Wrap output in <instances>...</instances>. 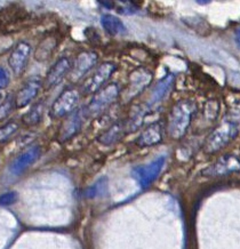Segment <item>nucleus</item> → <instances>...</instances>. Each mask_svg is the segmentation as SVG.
Here are the masks:
<instances>
[{
    "label": "nucleus",
    "mask_w": 240,
    "mask_h": 249,
    "mask_svg": "<svg viewBox=\"0 0 240 249\" xmlns=\"http://www.w3.org/2000/svg\"><path fill=\"white\" fill-rule=\"evenodd\" d=\"M174 80H175V76L173 73H168L162 80L158 81V84L154 86L152 91H151L147 102L143 104L142 107L136 110L134 116L130 118L129 124H128V130L129 132H135L141 124H142L144 117L147 114H149L151 111L154 110V107L159 106L165 100L167 95L169 94L170 89H172Z\"/></svg>",
    "instance_id": "nucleus-1"
},
{
    "label": "nucleus",
    "mask_w": 240,
    "mask_h": 249,
    "mask_svg": "<svg viewBox=\"0 0 240 249\" xmlns=\"http://www.w3.org/2000/svg\"><path fill=\"white\" fill-rule=\"evenodd\" d=\"M196 110V103L191 100H181L172 107L167 121V132L173 140H181L185 135Z\"/></svg>",
    "instance_id": "nucleus-2"
},
{
    "label": "nucleus",
    "mask_w": 240,
    "mask_h": 249,
    "mask_svg": "<svg viewBox=\"0 0 240 249\" xmlns=\"http://www.w3.org/2000/svg\"><path fill=\"white\" fill-rule=\"evenodd\" d=\"M240 130V112L230 113L225 117L218 128L214 129L205 143V151L213 153L228 145Z\"/></svg>",
    "instance_id": "nucleus-3"
},
{
    "label": "nucleus",
    "mask_w": 240,
    "mask_h": 249,
    "mask_svg": "<svg viewBox=\"0 0 240 249\" xmlns=\"http://www.w3.org/2000/svg\"><path fill=\"white\" fill-rule=\"evenodd\" d=\"M119 95L120 88L117 84L112 83L107 85V86L98 90L97 93H95L91 102L88 103L85 113H86V116L91 117L98 116V114H101L103 111L107 110L111 104L116 102Z\"/></svg>",
    "instance_id": "nucleus-4"
},
{
    "label": "nucleus",
    "mask_w": 240,
    "mask_h": 249,
    "mask_svg": "<svg viewBox=\"0 0 240 249\" xmlns=\"http://www.w3.org/2000/svg\"><path fill=\"white\" fill-rule=\"evenodd\" d=\"M79 100H80V94L77 89L65 88L53 103L49 110V116L52 119H61V118L70 116L72 112H74Z\"/></svg>",
    "instance_id": "nucleus-5"
},
{
    "label": "nucleus",
    "mask_w": 240,
    "mask_h": 249,
    "mask_svg": "<svg viewBox=\"0 0 240 249\" xmlns=\"http://www.w3.org/2000/svg\"><path fill=\"white\" fill-rule=\"evenodd\" d=\"M116 69L117 65L112 63V62L102 63L95 70L94 73L90 76V78H87L86 81L83 84V87H81L83 93L86 95L97 93L98 90L103 88L105 83L110 79L111 76L114 73V71H116Z\"/></svg>",
    "instance_id": "nucleus-6"
},
{
    "label": "nucleus",
    "mask_w": 240,
    "mask_h": 249,
    "mask_svg": "<svg viewBox=\"0 0 240 249\" xmlns=\"http://www.w3.org/2000/svg\"><path fill=\"white\" fill-rule=\"evenodd\" d=\"M166 158L164 156L159 157L153 161H151L148 165L137 166L133 169V176L136 179L137 183L141 185V188H147L159 176L164 166H165Z\"/></svg>",
    "instance_id": "nucleus-7"
},
{
    "label": "nucleus",
    "mask_w": 240,
    "mask_h": 249,
    "mask_svg": "<svg viewBox=\"0 0 240 249\" xmlns=\"http://www.w3.org/2000/svg\"><path fill=\"white\" fill-rule=\"evenodd\" d=\"M31 56V46L25 41H19L13 48L8 57V65L16 77L22 76L28 67Z\"/></svg>",
    "instance_id": "nucleus-8"
},
{
    "label": "nucleus",
    "mask_w": 240,
    "mask_h": 249,
    "mask_svg": "<svg viewBox=\"0 0 240 249\" xmlns=\"http://www.w3.org/2000/svg\"><path fill=\"white\" fill-rule=\"evenodd\" d=\"M98 56L94 52H83L75 58L74 63L72 64L70 71V80L72 83H77L86 76L92 69L97 63Z\"/></svg>",
    "instance_id": "nucleus-9"
},
{
    "label": "nucleus",
    "mask_w": 240,
    "mask_h": 249,
    "mask_svg": "<svg viewBox=\"0 0 240 249\" xmlns=\"http://www.w3.org/2000/svg\"><path fill=\"white\" fill-rule=\"evenodd\" d=\"M42 87V83L39 78H31L23 86L19 88L15 96V106L16 109H22V107H28L32 101L36 100L40 93Z\"/></svg>",
    "instance_id": "nucleus-10"
},
{
    "label": "nucleus",
    "mask_w": 240,
    "mask_h": 249,
    "mask_svg": "<svg viewBox=\"0 0 240 249\" xmlns=\"http://www.w3.org/2000/svg\"><path fill=\"white\" fill-rule=\"evenodd\" d=\"M151 80H152V74L146 69H139V70L134 71L130 74L129 84H128L126 93H125L126 101H129L133 97L137 96L140 93H142L149 86Z\"/></svg>",
    "instance_id": "nucleus-11"
},
{
    "label": "nucleus",
    "mask_w": 240,
    "mask_h": 249,
    "mask_svg": "<svg viewBox=\"0 0 240 249\" xmlns=\"http://www.w3.org/2000/svg\"><path fill=\"white\" fill-rule=\"evenodd\" d=\"M41 156V147L39 145H34L29 149H26L24 152L18 155L16 158L13 160L11 166H9V170L13 175L18 176L24 172L30 167L31 165L37 161Z\"/></svg>",
    "instance_id": "nucleus-12"
},
{
    "label": "nucleus",
    "mask_w": 240,
    "mask_h": 249,
    "mask_svg": "<svg viewBox=\"0 0 240 249\" xmlns=\"http://www.w3.org/2000/svg\"><path fill=\"white\" fill-rule=\"evenodd\" d=\"M72 68L71 61L68 57H61L55 62L54 65L49 69L47 76L45 78V87L47 89L56 87L62 83V80L70 73Z\"/></svg>",
    "instance_id": "nucleus-13"
},
{
    "label": "nucleus",
    "mask_w": 240,
    "mask_h": 249,
    "mask_svg": "<svg viewBox=\"0 0 240 249\" xmlns=\"http://www.w3.org/2000/svg\"><path fill=\"white\" fill-rule=\"evenodd\" d=\"M240 170V159L236 156H224L220 158L214 165L209 166L203 174L207 176H222L228 174L239 172Z\"/></svg>",
    "instance_id": "nucleus-14"
},
{
    "label": "nucleus",
    "mask_w": 240,
    "mask_h": 249,
    "mask_svg": "<svg viewBox=\"0 0 240 249\" xmlns=\"http://www.w3.org/2000/svg\"><path fill=\"white\" fill-rule=\"evenodd\" d=\"M85 117H86V113H85V110L83 109L74 111V112H72L68 117V119L64 121L60 132H58V139H60L61 142H65V141L70 140L71 137H74L75 134L79 133V130L81 129V126H83Z\"/></svg>",
    "instance_id": "nucleus-15"
},
{
    "label": "nucleus",
    "mask_w": 240,
    "mask_h": 249,
    "mask_svg": "<svg viewBox=\"0 0 240 249\" xmlns=\"http://www.w3.org/2000/svg\"><path fill=\"white\" fill-rule=\"evenodd\" d=\"M163 140V127L160 123H153L150 126H148L146 129L141 133V135L137 137L136 144L141 147L153 146L162 142Z\"/></svg>",
    "instance_id": "nucleus-16"
},
{
    "label": "nucleus",
    "mask_w": 240,
    "mask_h": 249,
    "mask_svg": "<svg viewBox=\"0 0 240 249\" xmlns=\"http://www.w3.org/2000/svg\"><path fill=\"white\" fill-rule=\"evenodd\" d=\"M101 24L107 34H109L112 37H117V36H123L127 32V29L125 27L124 22L121 21L117 16L107 14L103 15L101 18Z\"/></svg>",
    "instance_id": "nucleus-17"
},
{
    "label": "nucleus",
    "mask_w": 240,
    "mask_h": 249,
    "mask_svg": "<svg viewBox=\"0 0 240 249\" xmlns=\"http://www.w3.org/2000/svg\"><path fill=\"white\" fill-rule=\"evenodd\" d=\"M127 127L125 126L123 121H118V123H114L110 128H108L105 132L102 134V135L98 137L97 141L103 145H111V144L116 143L117 141H119L124 135L125 129Z\"/></svg>",
    "instance_id": "nucleus-18"
},
{
    "label": "nucleus",
    "mask_w": 240,
    "mask_h": 249,
    "mask_svg": "<svg viewBox=\"0 0 240 249\" xmlns=\"http://www.w3.org/2000/svg\"><path fill=\"white\" fill-rule=\"evenodd\" d=\"M45 107H46V104L44 101H39V102L35 103L31 109L29 110L24 116H23L22 118L23 124L29 127L36 126V124H40L45 116Z\"/></svg>",
    "instance_id": "nucleus-19"
},
{
    "label": "nucleus",
    "mask_w": 240,
    "mask_h": 249,
    "mask_svg": "<svg viewBox=\"0 0 240 249\" xmlns=\"http://www.w3.org/2000/svg\"><path fill=\"white\" fill-rule=\"evenodd\" d=\"M101 5L105 6V7H109L108 9H116L118 13L124 15H129V14H134L139 11V7L134 4V2L130 1H117V2H110V1H105V2H100Z\"/></svg>",
    "instance_id": "nucleus-20"
},
{
    "label": "nucleus",
    "mask_w": 240,
    "mask_h": 249,
    "mask_svg": "<svg viewBox=\"0 0 240 249\" xmlns=\"http://www.w3.org/2000/svg\"><path fill=\"white\" fill-rule=\"evenodd\" d=\"M18 128L19 126L16 121H8L4 126L0 127V143H6L11 140Z\"/></svg>",
    "instance_id": "nucleus-21"
},
{
    "label": "nucleus",
    "mask_w": 240,
    "mask_h": 249,
    "mask_svg": "<svg viewBox=\"0 0 240 249\" xmlns=\"http://www.w3.org/2000/svg\"><path fill=\"white\" fill-rule=\"evenodd\" d=\"M14 109H16L15 97L11 94L0 103V121L5 120L6 118L11 116V113L14 111Z\"/></svg>",
    "instance_id": "nucleus-22"
},
{
    "label": "nucleus",
    "mask_w": 240,
    "mask_h": 249,
    "mask_svg": "<svg viewBox=\"0 0 240 249\" xmlns=\"http://www.w3.org/2000/svg\"><path fill=\"white\" fill-rule=\"evenodd\" d=\"M54 44H53L51 39H47V40H45L44 42H41L40 45H39V47L37 49V52H36V58H39V56L41 55V61H45L47 60L49 57V55H51L52 51L54 49Z\"/></svg>",
    "instance_id": "nucleus-23"
},
{
    "label": "nucleus",
    "mask_w": 240,
    "mask_h": 249,
    "mask_svg": "<svg viewBox=\"0 0 240 249\" xmlns=\"http://www.w3.org/2000/svg\"><path fill=\"white\" fill-rule=\"evenodd\" d=\"M107 186H108L107 179L101 178L100 181H97L93 186H91V188L87 190L86 196H90V198H94V196L103 195V193L107 191Z\"/></svg>",
    "instance_id": "nucleus-24"
},
{
    "label": "nucleus",
    "mask_w": 240,
    "mask_h": 249,
    "mask_svg": "<svg viewBox=\"0 0 240 249\" xmlns=\"http://www.w3.org/2000/svg\"><path fill=\"white\" fill-rule=\"evenodd\" d=\"M18 200V193L14 191L0 195V206H9Z\"/></svg>",
    "instance_id": "nucleus-25"
},
{
    "label": "nucleus",
    "mask_w": 240,
    "mask_h": 249,
    "mask_svg": "<svg viewBox=\"0 0 240 249\" xmlns=\"http://www.w3.org/2000/svg\"><path fill=\"white\" fill-rule=\"evenodd\" d=\"M9 80H11V78H9L8 71L0 65V90L5 89L8 86Z\"/></svg>",
    "instance_id": "nucleus-26"
},
{
    "label": "nucleus",
    "mask_w": 240,
    "mask_h": 249,
    "mask_svg": "<svg viewBox=\"0 0 240 249\" xmlns=\"http://www.w3.org/2000/svg\"><path fill=\"white\" fill-rule=\"evenodd\" d=\"M236 41L237 44H238V46L240 47V29L238 31H237V35H236Z\"/></svg>",
    "instance_id": "nucleus-27"
},
{
    "label": "nucleus",
    "mask_w": 240,
    "mask_h": 249,
    "mask_svg": "<svg viewBox=\"0 0 240 249\" xmlns=\"http://www.w3.org/2000/svg\"><path fill=\"white\" fill-rule=\"evenodd\" d=\"M1 98H2V95H1V93H0V103H1Z\"/></svg>",
    "instance_id": "nucleus-28"
}]
</instances>
